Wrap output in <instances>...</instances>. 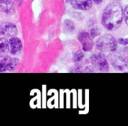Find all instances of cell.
<instances>
[{"label": "cell", "mask_w": 128, "mask_h": 126, "mask_svg": "<svg viewBox=\"0 0 128 126\" xmlns=\"http://www.w3.org/2000/svg\"><path fill=\"white\" fill-rule=\"evenodd\" d=\"M124 11L122 7L117 3L107 5L103 13L101 23L104 27L109 31L118 29L123 21Z\"/></svg>", "instance_id": "cell-1"}, {"label": "cell", "mask_w": 128, "mask_h": 126, "mask_svg": "<svg viewBox=\"0 0 128 126\" xmlns=\"http://www.w3.org/2000/svg\"><path fill=\"white\" fill-rule=\"evenodd\" d=\"M96 47L101 53H114L117 50L118 41L112 35L106 34L98 39Z\"/></svg>", "instance_id": "cell-2"}, {"label": "cell", "mask_w": 128, "mask_h": 126, "mask_svg": "<svg viewBox=\"0 0 128 126\" xmlns=\"http://www.w3.org/2000/svg\"><path fill=\"white\" fill-rule=\"evenodd\" d=\"M91 62L94 68L101 72L109 71V65L106 59L101 53H94L91 57Z\"/></svg>", "instance_id": "cell-3"}, {"label": "cell", "mask_w": 128, "mask_h": 126, "mask_svg": "<svg viewBox=\"0 0 128 126\" xmlns=\"http://www.w3.org/2000/svg\"><path fill=\"white\" fill-rule=\"evenodd\" d=\"M19 65V59L16 58H11L10 56L2 57L0 61V71H14Z\"/></svg>", "instance_id": "cell-4"}, {"label": "cell", "mask_w": 128, "mask_h": 126, "mask_svg": "<svg viewBox=\"0 0 128 126\" xmlns=\"http://www.w3.org/2000/svg\"><path fill=\"white\" fill-rule=\"evenodd\" d=\"M77 38L81 43L82 46V50L84 52H88L92 50L94 46V42L92 40L93 38L89 33L86 32H81L78 35Z\"/></svg>", "instance_id": "cell-5"}, {"label": "cell", "mask_w": 128, "mask_h": 126, "mask_svg": "<svg viewBox=\"0 0 128 126\" xmlns=\"http://www.w3.org/2000/svg\"><path fill=\"white\" fill-rule=\"evenodd\" d=\"M0 32L2 35L5 37H10V38L16 36L18 33L16 26L14 23L9 22L3 23L1 24Z\"/></svg>", "instance_id": "cell-6"}, {"label": "cell", "mask_w": 128, "mask_h": 126, "mask_svg": "<svg viewBox=\"0 0 128 126\" xmlns=\"http://www.w3.org/2000/svg\"><path fill=\"white\" fill-rule=\"evenodd\" d=\"M66 2H68L74 8L88 11L92 8L93 0H66Z\"/></svg>", "instance_id": "cell-7"}, {"label": "cell", "mask_w": 128, "mask_h": 126, "mask_svg": "<svg viewBox=\"0 0 128 126\" xmlns=\"http://www.w3.org/2000/svg\"><path fill=\"white\" fill-rule=\"evenodd\" d=\"M10 45V53L12 55L18 54L22 49V44L20 38L16 37H12L9 40Z\"/></svg>", "instance_id": "cell-8"}, {"label": "cell", "mask_w": 128, "mask_h": 126, "mask_svg": "<svg viewBox=\"0 0 128 126\" xmlns=\"http://www.w3.org/2000/svg\"><path fill=\"white\" fill-rule=\"evenodd\" d=\"M1 11L7 14H14L15 13V8L14 2L11 0H0Z\"/></svg>", "instance_id": "cell-9"}, {"label": "cell", "mask_w": 128, "mask_h": 126, "mask_svg": "<svg viewBox=\"0 0 128 126\" xmlns=\"http://www.w3.org/2000/svg\"><path fill=\"white\" fill-rule=\"evenodd\" d=\"M10 50V45H9V41L6 38H1L0 39V52H1V56L2 57L4 54L7 53Z\"/></svg>", "instance_id": "cell-10"}, {"label": "cell", "mask_w": 128, "mask_h": 126, "mask_svg": "<svg viewBox=\"0 0 128 126\" xmlns=\"http://www.w3.org/2000/svg\"><path fill=\"white\" fill-rule=\"evenodd\" d=\"M63 29L66 33H73L75 31V25L70 20H64L63 22Z\"/></svg>", "instance_id": "cell-11"}, {"label": "cell", "mask_w": 128, "mask_h": 126, "mask_svg": "<svg viewBox=\"0 0 128 126\" xmlns=\"http://www.w3.org/2000/svg\"><path fill=\"white\" fill-rule=\"evenodd\" d=\"M84 58V54L81 51H76L74 54V61L76 62H80Z\"/></svg>", "instance_id": "cell-12"}, {"label": "cell", "mask_w": 128, "mask_h": 126, "mask_svg": "<svg viewBox=\"0 0 128 126\" xmlns=\"http://www.w3.org/2000/svg\"><path fill=\"white\" fill-rule=\"evenodd\" d=\"M100 34V31L98 28H94L91 30L90 32V35H92V37L94 38H96L97 36H98Z\"/></svg>", "instance_id": "cell-13"}, {"label": "cell", "mask_w": 128, "mask_h": 126, "mask_svg": "<svg viewBox=\"0 0 128 126\" xmlns=\"http://www.w3.org/2000/svg\"><path fill=\"white\" fill-rule=\"evenodd\" d=\"M118 42L122 45H128V38H120L118 40Z\"/></svg>", "instance_id": "cell-14"}, {"label": "cell", "mask_w": 128, "mask_h": 126, "mask_svg": "<svg viewBox=\"0 0 128 126\" xmlns=\"http://www.w3.org/2000/svg\"><path fill=\"white\" fill-rule=\"evenodd\" d=\"M124 18L126 24L128 26V5L124 10Z\"/></svg>", "instance_id": "cell-15"}, {"label": "cell", "mask_w": 128, "mask_h": 126, "mask_svg": "<svg viewBox=\"0 0 128 126\" xmlns=\"http://www.w3.org/2000/svg\"><path fill=\"white\" fill-rule=\"evenodd\" d=\"M84 72H94V68L92 66H88L87 68H86L83 71Z\"/></svg>", "instance_id": "cell-16"}, {"label": "cell", "mask_w": 128, "mask_h": 126, "mask_svg": "<svg viewBox=\"0 0 128 126\" xmlns=\"http://www.w3.org/2000/svg\"><path fill=\"white\" fill-rule=\"evenodd\" d=\"M93 2H94L95 4H97V5H100V4L103 2V0H93Z\"/></svg>", "instance_id": "cell-17"}]
</instances>
